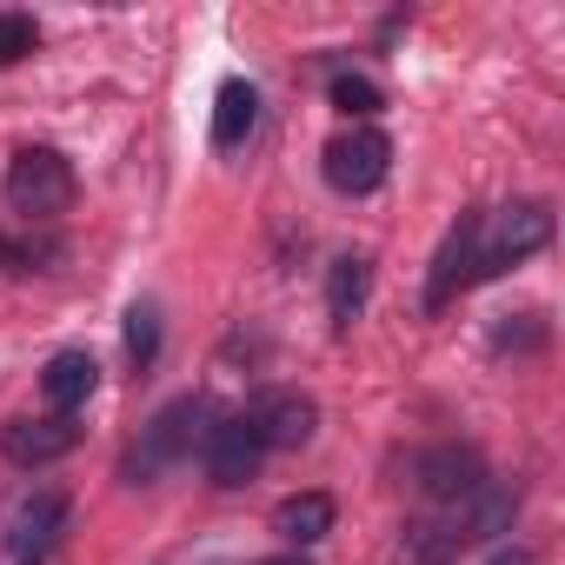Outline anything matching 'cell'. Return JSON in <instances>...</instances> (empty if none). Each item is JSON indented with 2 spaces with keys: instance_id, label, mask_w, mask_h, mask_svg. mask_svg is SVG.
Instances as JSON below:
<instances>
[{
  "instance_id": "1",
  "label": "cell",
  "mask_w": 565,
  "mask_h": 565,
  "mask_svg": "<svg viewBox=\"0 0 565 565\" xmlns=\"http://www.w3.org/2000/svg\"><path fill=\"white\" fill-rule=\"evenodd\" d=\"M8 206L28 213V220H54L74 206V167L67 153L54 147H21L14 167H8Z\"/></svg>"
},
{
  "instance_id": "2",
  "label": "cell",
  "mask_w": 565,
  "mask_h": 565,
  "mask_svg": "<svg viewBox=\"0 0 565 565\" xmlns=\"http://www.w3.org/2000/svg\"><path fill=\"white\" fill-rule=\"evenodd\" d=\"M386 167H393V147L373 127H353V134H333L327 140V180L340 193H373L386 180Z\"/></svg>"
},
{
  "instance_id": "3",
  "label": "cell",
  "mask_w": 565,
  "mask_h": 565,
  "mask_svg": "<svg viewBox=\"0 0 565 565\" xmlns=\"http://www.w3.org/2000/svg\"><path fill=\"white\" fill-rule=\"evenodd\" d=\"M81 446V426L67 419V413H47V419H8L0 426V452H8L14 466H54V459H67Z\"/></svg>"
},
{
  "instance_id": "4",
  "label": "cell",
  "mask_w": 565,
  "mask_h": 565,
  "mask_svg": "<svg viewBox=\"0 0 565 565\" xmlns=\"http://www.w3.org/2000/svg\"><path fill=\"white\" fill-rule=\"evenodd\" d=\"M313 399L307 393H266V399H253V413H246V426H253V439L259 446H307L313 439Z\"/></svg>"
},
{
  "instance_id": "5",
  "label": "cell",
  "mask_w": 565,
  "mask_h": 565,
  "mask_svg": "<svg viewBox=\"0 0 565 565\" xmlns=\"http://www.w3.org/2000/svg\"><path fill=\"white\" fill-rule=\"evenodd\" d=\"M552 239V213L539 206V200H525V206H512L505 220H499V239H492V253L479 259V273H499V266H519L525 253H539Z\"/></svg>"
},
{
  "instance_id": "6",
  "label": "cell",
  "mask_w": 565,
  "mask_h": 565,
  "mask_svg": "<svg viewBox=\"0 0 565 565\" xmlns=\"http://www.w3.org/2000/svg\"><path fill=\"white\" fill-rule=\"evenodd\" d=\"M259 459H266V446L253 439L246 419L213 426V439H206V472H213V486H246V479L259 472Z\"/></svg>"
},
{
  "instance_id": "7",
  "label": "cell",
  "mask_w": 565,
  "mask_h": 565,
  "mask_svg": "<svg viewBox=\"0 0 565 565\" xmlns=\"http://www.w3.org/2000/svg\"><path fill=\"white\" fill-rule=\"evenodd\" d=\"M273 532L287 539V545H320L333 532V499L327 492H294V499H279L273 505Z\"/></svg>"
},
{
  "instance_id": "8",
  "label": "cell",
  "mask_w": 565,
  "mask_h": 565,
  "mask_svg": "<svg viewBox=\"0 0 565 565\" xmlns=\"http://www.w3.org/2000/svg\"><path fill=\"white\" fill-rule=\"evenodd\" d=\"M94 386H100L94 353H54V360H47V373H41V393H47V406H54V413L87 406V393H94Z\"/></svg>"
},
{
  "instance_id": "9",
  "label": "cell",
  "mask_w": 565,
  "mask_h": 565,
  "mask_svg": "<svg viewBox=\"0 0 565 565\" xmlns=\"http://www.w3.org/2000/svg\"><path fill=\"white\" fill-rule=\"evenodd\" d=\"M419 486H426L433 499H466V492H479V452H459V446L426 452V459H419Z\"/></svg>"
},
{
  "instance_id": "10",
  "label": "cell",
  "mask_w": 565,
  "mask_h": 565,
  "mask_svg": "<svg viewBox=\"0 0 565 565\" xmlns=\"http://www.w3.org/2000/svg\"><path fill=\"white\" fill-rule=\"evenodd\" d=\"M61 525H67V499H61V492H34V499H21L14 532H8V539H14V552L28 558V552H41Z\"/></svg>"
},
{
  "instance_id": "11",
  "label": "cell",
  "mask_w": 565,
  "mask_h": 565,
  "mask_svg": "<svg viewBox=\"0 0 565 565\" xmlns=\"http://www.w3.org/2000/svg\"><path fill=\"white\" fill-rule=\"evenodd\" d=\"M366 307V259H333V273H327V313H333V327H353V313Z\"/></svg>"
},
{
  "instance_id": "12",
  "label": "cell",
  "mask_w": 565,
  "mask_h": 565,
  "mask_svg": "<svg viewBox=\"0 0 565 565\" xmlns=\"http://www.w3.org/2000/svg\"><path fill=\"white\" fill-rule=\"evenodd\" d=\"M253 87H220V100H213V147H239L246 134H253Z\"/></svg>"
},
{
  "instance_id": "13",
  "label": "cell",
  "mask_w": 565,
  "mask_h": 565,
  "mask_svg": "<svg viewBox=\"0 0 565 565\" xmlns=\"http://www.w3.org/2000/svg\"><path fill=\"white\" fill-rule=\"evenodd\" d=\"M472 233H479V220H459V226H452V239H446V253H439V273H433V307H446V300H452V287L466 279Z\"/></svg>"
},
{
  "instance_id": "14",
  "label": "cell",
  "mask_w": 565,
  "mask_h": 565,
  "mask_svg": "<svg viewBox=\"0 0 565 565\" xmlns=\"http://www.w3.org/2000/svg\"><path fill=\"white\" fill-rule=\"evenodd\" d=\"M333 107H340L347 120H373V114L386 107V94H380L366 74H340V81H333Z\"/></svg>"
},
{
  "instance_id": "15",
  "label": "cell",
  "mask_w": 565,
  "mask_h": 565,
  "mask_svg": "<svg viewBox=\"0 0 565 565\" xmlns=\"http://www.w3.org/2000/svg\"><path fill=\"white\" fill-rule=\"evenodd\" d=\"M186 419H193V399H180V406H167V413L153 419V439H147V466H153V459H173V452L186 446Z\"/></svg>"
},
{
  "instance_id": "16",
  "label": "cell",
  "mask_w": 565,
  "mask_h": 565,
  "mask_svg": "<svg viewBox=\"0 0 565 565\" xmlns=\"http://www.w3.org/2000/svg\"><path fill=\"white\" fill-rule=\"evenodd\" d=\"M41 47V28L28 21V14H0V67H14V61H28Z\"/></svg>"
},
{
  "instance_id": "17",
  "label": "cell",
  "mask_w": 565,
  "mask_h": 565,
  "mask_svg": "<svg viewBox=\"0 0 565 565\" xmlns=\"http://www.w3.org/2000/svg\"><path fill=\"white\" fill-rule=\"evenodd\" d=\"M127 353H134V366H147L160 353V313L153 307H134L127 313Z\"/></svg>"
},
{
  "instance_id": "18",
  "label": "cell",
  "mask_w": 565,
  "mask_h": 565,
  "mask_svg": "<svg viewBox=\"0 0 565 565\" xmlns=\"http://www.w3.org/2000/svg\"><path fill=\"white\" fill-rule=\"evenodd\" d=\"M259 565H307L300 552H279V558H259Z\"/></svg>"
},
{
  "instance_id": "19",
  "label": "cell",
  "mask_w": 565,
  "mask_h": 565,
  "mask_svg": "<svg viewBox=\"0 0 565 565\" xmlns=\"http://www.w3.org/2000/svg\"><path fill=\"white\" fill-rule=\"evenodd\" d=\"M492 565H525V558H519V552H499V558H492Z\"/></svg>"
}]
</instances>
